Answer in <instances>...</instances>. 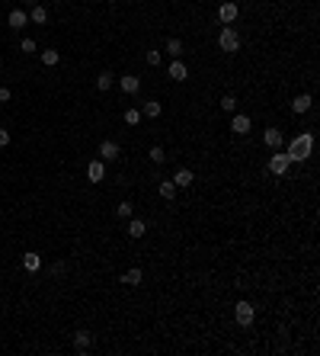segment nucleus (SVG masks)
<instances>
[{"mask_svg":"<svg viewBox=\"0 0 320 356\" xmlns=\"http://www.w3.org/2000/svg\"><path fill=\"white\" fill-rule=\"evenodd\" d=\"M157 193L163 196V199H173V196H176V183L173 180H163L160 186H157Z\"/></svg>","mask_w":320,"mask_h":356,"instance_id":"nucleus-21","label":"nucleus"},{"mask_svg":"<svg viewBox=\"0 0 320 356\" xmlns=\"http://www.w3.org/2000/svg\"><path fill=\"white\" fill-rule=\"evenodd\" d=\"M147 154H151V161H154V164H163V161H167V151H163L160 145H154V148H151Z\"/></svg>","mask_w":320,"mask_h":356,"instance_id":"nucleus-24","label":"nucleus"},{"mask_svg":"<svg viewBox=\"0 0 320 356\" xmlns=\"http://www.w3.org/2000/svg\"><path fill=\"white\" fill-rule=\"evenodd\" d=\"M23 266L29 273H36V270H42V257L36 254V250H29V254H23Z\"/></svg>","mask_w":320,"mask_h":356,"instance_id":"nucleus-14","label":"nucleus"},{"mask_svg":"<svg viewBox=\"0 0 320 356\" xmlns=\"http://www.w3.org/2000/svg\"><path fill=\"white\" fill-rule=\"evenodd\" d=\"M6 23H10L13 29H23V26L29 23V13H23V10H10V16H6Z\"/></svg>","mask_w":320,"mask_h":356,"instance_id":"nucleus-13","label":"nucleus"},{"mask_svg":"<svg viewBox=\"0 0 320 356\" xmlns=\"http://www.w3.org/2000/svg\"><path fill=\"white\" fill-rule=\"evenodd\" d=\"M29 19H32V23H48V10H45L42 3H36V6H32V13H29Z\"/></svg>","mask_w":320,"mask_h":356,"instance_id":"nucleus-19","label":"nucleus"},{"mask_svg":"<svg viewBox=\"0 0 320 356\" xmlns=\"http://www.w3.org/2000/svg\"><path fill=\"white\" fill-rule=\"evenodd\" d=\"M311 148H314V135L311 132H304V135H298V138H291L288 141V161L291 164H298V161H308L311 157Z\"/></svg>","mask_w":320,"mask_h":356,"instance_id":"nucleus-1","label":"nucleus"},{"mask_svg":"<svg viewBox=\"0 0 320 356\" xmlns=\"http://www.w3.org/2000/svg\"><path fill=\"white\" fill-rule=\"evenodd\" d=\"M288 167H291V161H288V154H272L269 157V170H272V174H275V177H285V174H288Z\"/></svg>","mask_w":320,"mask_h":356,"instance_id":"nucleus-5","label":"nucleus"},{"mask_svg":"<svg viewBox=\"0 0 320 356\" xmlns=\"http://www.w3.org/2000/svg\"><path fill=\"white\" fill-rule=\"evenodd\" d=\"M122 90H125V93H138L141 90V80L135 77V74H125V77H122Z\"/></svg>","mask_w":320,"mask_h":356,"instance_id":"nucleus-18","label":"nucleus"},{"mask_svg":"<svg viewBox=\"0 0 320 356\" xmlns=\"http://www.w3.org/2000/svg\"><path fill=\"white\" fill-rule=\"evenodd\" d=\"M237 13H240V6H237L234 0H224V3L218 6V19H221L224 26H230V23H234V19H237Z\"/></svg>","mask_w":320,"mask_h":356,"instance_id":"nucleus-4","label":"nucleus"},{"mask_svg":"<svg viewBox=\"0 0 320 356\" xmlns=\"http://www.w3.org/2000/svg\"><path fill=\"white\" fill-rule=\"evenodd\" d=\"M144 235H147V225L141 218H132L128 222V237H144Z\"/></svg>","mask_w":320,"mask_h":356,"instance_id":"nucleus-16","label":"nucleus"},{"mask_svg":"<svg viewBox=\"0 0 320 356\" xmlns=\"http://www.w3.org/2000/svg\"><path fill=\"white\" fill-rule=\"evenodd\" d=\"M218 49L228 52V55H234L237 49H240V36H237L234 26H224V29L218 32Z\"/></svg>","mask_w":320,"mask_h":356,"instance_id":"nucleus-2","label":"nucleus"},{"mask_svg":"<svg viewBox=\"0 0 320 356\" xmlns=\"http://www.w3.org/2000/svg\"><path fill=\"white\" fill-rule=\"evenodd\" d=\"M141 116H147V119H157V116H160V103H157V100H147L144 109H141Z\"/></svg>","mask_w":320,"mask_h":356,"instance_id":"nucleus-20","label":"nucleus"},{"mask_svg":"<svg viewBox=\"0 0 320 356\" xmlns=\"http://www.w3.org/2000/svg\"><path fill=\"white\" fill-rule=\"evenodd\" d=\"M112 80H115L112 74H109V71H103V74H99V77H96V90H99V93H106L109 87H112Z\"/></svg>","mask_w":320,"mask_h":356,"instance_id":"nucleus-22","label":"nucleus"},{"mask_svg":"<svg viewBox=\"0 0 320 356\" xmlns=\"http://www.w3.org/2000/svg\"><path fill=\"white\" fill-rule=\"evenodd\" d=\"M26 3H32V6H36V3H39V0H26Z\"/></svg>","mask_w":320,"mask_h":356,"instance_id":"nucleus-33","label":"nucleus"},{"mask_svg":"<svg viewBox=\"0 0 320 356\" xmlns=\"http://www.w3.org/2000/svg\"><path fill=\"white\" fill-rule=\"evenodd\" d=\"M173 183H176V189H189V186L195 183L192 170H186V167H183V170H176V174H173Z\"/></svg>","mask_w":320,"mask_h":356,"instance_id":"nucleus-8","label":"nucleus"},{"mask_svg":"<svg viewBox=\"0 0 320 356\" xmlns=\"http://www.w3.org/2000/svg\"><path fill=\"white\" fill-rule=\"evenodd\" d=\"M10 145V132H6V128H0V148H6Z\"/></svg>","mask_w":320,"mask_h":356,"instance_id":"nucleus-31","label":"nucleus"},{"mask_svg":"<svg viewBox=\"0 0 320 356\" xmlns=\"http://www.w3.org/2000/svg\"><path fill=\"white\" fill-rule=\"evenodd\" d=\"M141 279H144V273L135 266V270H128V273H122V283L125 286H141Z\"/></svg>","mask_w":320,"mask_h":356,"instance_id":"nucleus-17","label":"nucleus"},{"mask_svg":"<svg viewBox=\"0 0 320 356\" xmlns=\"http://www.w3.org/2000/svg\"><path fill=\"white\" fill-rule=\"evenodd\" d=\"M90 344H93L90 331H77V334H74V350H77V353H87V350H90Z\"/></svg>","mask_w":320,"mask_h":356,"instance_id":"nucleus-9","label":"nucleus"},{"mask_svg":"<svg viewBox=\"0 0 320 356\" xmlns=\"http://www.w3.org/2000/svg\"><path fill=\"white\" fill-rule=\"evenodd\" d=\"M221 109H224V113H234V109H237V100H234V97H221Z\"/></svg>","mask_w":320,"mask_h":356,"instance_id":"nucleus-28","label":"nucleus"},{"mask_svg":"<svg viewBox=\"0 0 320 356\" xmlns=\"http://www.w3.org/2000/svg\"><path fill=\"white\" fill-rule=\"evenodd\" d=\"M115 215L119 218H132V202H119L115 205Z\"/></svg>","mask_w":320,"mask_h":356,"instance_id":"nucleus-27","label":"nucleus"},{"mask_svg":"<svg viewBox=\"0 0 320 356\" xmlns=\"http://www.w3.org/2000/svg\"><path fill=\"white\" fill-rule=\"evenodd\" d=\"M311 103H314V100H311V93H301V97H295V100H291V109H295V113L301 116V113H308V109H311Z\"/></svg>","mask_w":320,"mask_h":356,"instance_id":"nucleus-15","label":"nucleus"},{"mask_svg":"<svg viewBox=\"0 0 320 356\" xmlns=\"http://www.w3.org/2000/svg\"><path fill=\"white\" fill-rule=\"evenodd\" d=\"M0 103H10V90L6 87H0Z\"/></svg>","mask_w":320,"mask_h":356,"instance_id":"nucleus-32","label":"nucleus"},{"mask_svg":"<svg viewBox=\"0 0 320 356\" xmlns=\"http://www.w3.org/2000/svg\"><path fill=\"white\" fill-rule=\"evenodd\" d=\"M58 61H61V55L54 52V49H45V52H42V64H45V67H54Z\"/></svg>","mask_w":320,"mask_h":356,"instance_id":"nucleus-23","label":"nucleus"},{"mask_svg":"<svg viewBox=\"0 0 320 356\" xmlns=\"http://www.w3.org/2000/svg\"><path fill=\"white\" fill-rule=\"evenodd\" d=\"M119 154H122V151H119V145H115V141H103V145H99V157H103V161H115Z\"/></svg>","mask_w":320,"mask_h":356,"instance_id":"nucleus-12","label":"nucleus"},{"mask_svg":"<svg viewBox=\"0 0 320 356\" xmlns=\"http://www.w3.org/2000/svg\"><path fill=\"white\" fill-rule=\"evenodd\" d=\"M263 141H266V148L278 151V148H282V132H278V128H266V132H263Z\"/></svg>","mask_w":320,"mask_h":356,"instance_id":"nucleus-10","label":"nucleus"},{"mask_svg":"<svg viewBox=\"0 0 320 356\" xmlns=\"http://www.w3.org/2000/svg\"><path fill=\"white\" fill-rule=\"evenodd\" d=\"M87 177H90L93 183H99V180H103V177H106L103 161H90V164H87Z\"/></svg>","mask_w":320,"mask_h":356,"instance_id":"nucleus-11","label":"nucleus"},{"mask_svg":"<svg viewBox=\"0 0 320 356\" xmlns=\"http://www.w3.org/2000/svg\"><path fill=\"white\" fill-rule=\"evenodd\" d=\"M230 132H234V135H247L250 132V116L234 113V119H230Z\"/></svg>","mask_w":320,"mask_h":356,"instance_id":"nucleus-7","label":"nucleus"},{"mask_svg":"<svg viewBox=\"0 0 320 356\" xmlns=\"http://www.w3.org/2000/svg\"><path fill=\"white\" fill-rule=\"evenodd\" d=\"M167 52L173 55V58H180V55H183V42H180V39H170V42H167Z\"/></svg>","mask_w":320,"mask_h":356,"instance_id":"nucleus-25","label":"nucleus"},{"mask_svg":"<svg viewBox=\"0 0 320 356\" xmlns=\"http://www.w3.org/2000/svg\"><path fill=\"white\" fill-rule=\"evenodd\" d=\"M167 77L180 84V80H186V77H189V67L183 64V61H176V58H173V61H170V67H167Z\"/></svg>","mask_w":320,"mask_h":356,"instance_id":"nucleus-6","label":"nucleus"},{"mask_svg":"<svg viewBox=\"0 0 320 356\" xmlns=\"http://www.w3.org/2000/svg\"><path fill=\"white\" fill-rule=\"evenodd\" d=\"M234 318H237V324H240V327H250V324H253V318H256L253 305H250V302H237L234 305Z\"/></svg>","mask_w":320,"mask_h":356,"instance_id":"nucleus-3","label":"nucleus"},{"mask_svg":"<svg viewBox=\"0 0 320 356\" xmlns=\"http://www.w3.org/2000/svg\"><path fill=\"white\" fill-rule=\"evenodd\" d=\"M125 122L128 125H138L141 122V109H125Z\"/></svg>","mask_w":320,"mask_h":356,"instance_id":"nucleus-26","label":"nucleus"},{"mask_svg":"<svg viewBox=\"0 0 320 356\" xmlns=\"http://www.w3.org/2000/svg\"><path fill=\"white\" fill-rule=\"evenodd\" d=\"M147 64L157 67V64H160V52H147Z\"/></svg>","mask_w":320,"mask_h":356,"instance_id":"nucleus-30","label":"nucleus"},{"mask_svg":"<svg viewBox=\"0 0 320 356\" xmlns=\"http://www.w3.org/2000/svg\"><path fill=\"white\" fill-rule=\"evenodd\" d=\"M19 49H23V55H32V52H36V42H32V39H23Z\"/></svg>","mask_w":320,"mask_h":356,"instance_id":"nucleus-29","label":"nucleus"}]
</instances>
